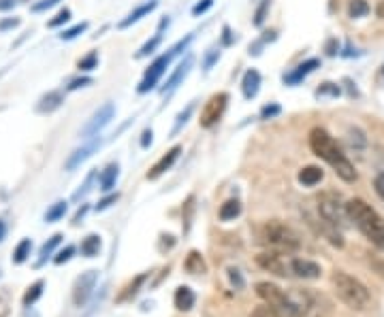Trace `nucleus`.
<instances>
[{
	"instance_id": "nucleus-1",
	"label": "nucleus",
	"mask_w": 384,
	"mask_h": 317,
	"mask_svg": "<svg viewBox=\"0 0 384 317\" xmlns=\"http://www.w3.org/2000/svg\"><path fill=\"white\" fill-rule=\"evenodd\" d=\"M309 149H312L314 156H318L321 160H325L335 170V174L339 179H344L346 184L357 181V170H355L353 162L346 158V154L337 145V140L325 128H312Z\"/></svg>"
},
{
	"instance_id": "nucleus-2",
	"label": "nucleus",
	"mask_w": 384,
	"mask_h": 317,
	"mask_svg": "<svg viewBox=\"0 0 384 317\" xmlns=\"http://www.w3.org/2000/svg\"><path fill=\"white\" fill-rule=\"evenodd\" d=\"M346 206H348V218H351V222H355L359 232L371 245H376L380 252H384V218L361 198H353Z\"/></svg>"
},
{
	"instance_id": "nucleus-3",
	"label": "nucleus",
	"mask_w": 384,
	"mask_h": 317,
	"mask_svg": "<svg viewBox=\"0 0 384 317\" xmlns=\"http://www.w3.org/2000/svg\"><path fill=\"white\" fill-rule=\"evenodd\" d=\"M331 284H333V290L337 294V298L346 304L351 307L353 311H365L369 300H371V294L367 290L365 284L353 275H348L344 270H335L331 275Z\"/></svg>"
},
{
	"instance_id": "nucleus-4",
	"label": "nucleus",
	"mask_w": 384,
	"mask_h": 317,
	"mask_svg": "<svg viewBox=\"0 0 384 317\" xmlns=\"http://www.w3.org/2000/svg\"><path fill=\"white\" fill-rule=\"evenodd\" d=\"M259 241L271 252H280V254H295L301 247L299 234L291 226L277 222V220L265 222L259 228Z\"/></svg>"
},
{
	"instance_id": "nucleus-5",
	"label": "nucleus",
	"mask_w": 384,
	"mask_h": 317,
	"mask_svg": "<svg viewBox=\"0 0 384 317\" xmlns=\"http://www.w3.org/2000/svg\"><path fill=\"white\" fill-rule=\"evenodd\" d=\"M256 294L263 302L275 307L277 311H282V315L286 317H299L303 313V307L299 302H295L284 290H280L275 284H269V281L256 284Z\"/></svg>"
},
{
	"instance_id": "nucleus-6",
	"label": "nucleus",
	"mask_w": 384,
	"mask_h": 317,
	"mask_svg": "<svg viewBox=\"0 0 384 317\" xmlns=\"http://www.w3.org/2000/svg\"><path fill=\"white\" fill-rule=\"evenodd\" d=\"M318 213L321 218L325 220V224L341 230V228H348V206L344 204V198L337 194V192H323L321 198H318Z\"/></svg>"
},
{
	"instance_id": "nucleus-7",
	"label": "nucleus",
	"mask_w": 384,
	"mask_h": 317,
	"mask_svg": "<svg viewBox=\"0 0 384 317\" xmlns=\"http://www.w3.org/2000/svg\"><path fill=\"white\" fill-rule=\"evenodd\" d=\"M226 104H229V94L226 92L214 94L212 98H209L205 102L203 111H201V120H199L201 128H212V126H216L222 120L224 111H226Z\"/></svg>"
},
{
	"instance_id": "nucleus-8",
	"label": "nucleus",
	"mask_w": 384,
	"mask_h": 317,
	"mask_svg": "<svg viewBox=\"0 0 384 317\" xmlns=\"http://www.w3.org/2000/svg\"><path fill=\"white\" fill-rule=\"evenodd\" d=\"M171 60H173V56H171V54H164V56L156 58V60L150 64V68L146 70V75H144V79H141V83H139V88H137V90L141 92V94H146V92L154 90V88L158 86L160 77L167 73V68H169Z\"/></svg>"
},
{
	"instance_id": "nucleus-9",
	"label": "nucleus",
	"mask_w": 384,
	"mask_h": 317,
	"mask_svg": "<svg viewBox=\"0 0 384 317\" xmlns=\"http://www.w3.org/2000/svg\"><path fill=\"white\" fill-rule=\"evenodd\" d=\"M114 115H116V107H114L112 102H105L102 107L88 120V124H86L84 130H82V136H84V138H94V136H98V132L114 120Z\"/></svg>"
},
{
	"instance_id": "nucleus-10",
	"label": "nucleus",
	"mask_w": 384,
	"mask_h": 317,
	"mask_svg": "<svg viewBox=\"0 0 384 317\" xmlns=\"http://www.w3.org/2000/svg\"><path fill=\"white\" fill-rule=\"evenodd\" d=\"M96 281H98V273L96 270H86V273H82L77 277L75 286H73V302L77 307H84L90 300V296H92V292L96 288Z\"/></svg>"
},
{
	"instance_id": "nucleus-11",
	"label": "nucleus",
	"mask_w": 384,
	"mask_h": 317,
	"mask_svg": "<svg viewBox=\"0 0 384 317\" xmlns=\"http://www.w3.org/2000/svg\"><path fill=\"white\" fill-rule=\"evenodd\" d=\"M256 264L263 268V270H267V273H273V275H277V277H286V275H291L289 270H291V264L286 266V262L282 260V254L280 252H263V254H259L256 256Z\"/></svg>"
},
{
	"instance_id": "nucleus-12",
	"label": "nucleus",
	"mask_w": 384,
	"mask_h": 317,
	"mask_svg": "<svg viewBox=\"0 0 384 317\" xmlns=\"http://www.w3.org/2000/svg\"><path fill=\"white\" fill-rule=\"evenodd\" d=\"M100 143H102V140L98 138V136H94L92 140H90V143L88 145H84V147H79V149H75L71 156H68V160H66V164H64V168L66 170H75L77 166H82L98 147H100Z\"/></svg>"
},
{
	"instance_id": "nucleus-13",
	"label": "nucleus",
	"mask_w": 384,
	"mask_h": 317,
	"mask_svg": "<svg viewBox=\"0 0 384 317\" xmlns=\"http://www.w3.org/2000/svg\"><path fill=\"white\" fill-rule=\"evenodd\" d=\"M291 273L297 275L299 279H318L323 275V268L316 262H312V260L295 258L291 262Z\"/></svg>"
},
{
	"instance_id": "nucleus-14",
	"label": "nucleus",
	"mask_w": 384,
	"mask_h": 317,
	"mask_svg": "<svg viewBox=\"0 0 384 317\" xmlns=\"http://www.w3.org/2000/svg\"><path fill=\"white\" fill-rule=\"evenodd\" d=\"M321 66V62L316 60V58H309V60H305V62H301L295 70H291L289 75H284V83L286 86H297V83H301L309 73H314Z\"/></svg>"
},
{
	"instance_id": "nucleus-15",
	"label": "nucleus",
	"mask_w": 384,
	"mask_h": 317,
	"mask_svg": "<svg viewBox=\"0 0 384 317\" xmlns=\"http://www.w3.org/2000/svg\"><path fill=\"white\" fill-rule=\"evenodd\" d=\"M180 154H182V147H180V145H176L173 149H169V152H167V154H164V156L154 164V166H152V170L148 172V179H152V181H154V179H158V177H160V174H164L173 164H176V160L180 158Z\"/></svg>"
},
{
	"instance_id": "nucleus-16",
	"label": "nucleus",
	"mask_w": 384,
	"mask_h": 317,
	"mask_svg": "<svg viewBox=\"0 0 384 317\" xmlns=\"http://www.w3.org/2000/svg\"><path fill=\"white\" fill-rule=\"evenodd\" d=\"M190 68H192V56H186V60H184L176 70H173V75L167 79V83H164V88H162L160 92L167 94V92H173V90H176V88L186 79V75L190 73Z\"/></svg>"
},
{
	"instance_id": "nucleus-17",
	"label": "nucleus",
	"mask_w": 384,
	"mask_h": 317,
	"mask_svg": "<svg viewBox=\"0 0 384 317\" xmlns=\"http://www.w3.org/2000/svg\"><path fill=\"white\" fill-rule=\"evenodd\" d=\"M259 90H261V73H259V70H254V68L246 70V75H243V79H241L243 98H248V100L256 98Z\"/></svg>"
},
{
	"instance_id": "nucleus-18",
	"label": "nucleus",
	"mask_w": 384,
	"mask_h": 317,
	"mask_svg": "<svg viewBox=\"0 0 384 317\" xmlns=\"http://www.w3.org/2000/svg\"><path fill=\"white\" fill-rule=\"evenodd\" d=\"M173 302H176V309L178 311L188 313V311H192V307L197 302V296H194V292L188 286H180L176 290V296H173Z\"/></svg>"
},
{
	"instance_id": "nucleus-19",
	"label": "nucleus",
	"mask_w": 384,
	"mask_h": 317,
	"mask_svg": "<svg viewBox=\"0 0 384 317\" xmlns=\"http://www.w3.org/2000/svg\"><path fill=\"white\" fill-rule=\"evenodd\" d=\"M325 177V170L321 166H305L301 172H299V184L305 186V188H314L316 184H321Z\"/></svg>"
},
{
	"instance_id": "nucleus-20",
	"label": "nucleus",
	"mask_w": 384,
	"mask_h": 317,
	"mask_svg": "<svg viewBox=\"0 0 384 317\" xmlns=\"http://www.w3.org/2000/svg\"><path fill=\"white\" fill-rule=\"evenodd\" d=\"M158 7V3L156 0H150V3H146V5H139L132 13H128V17H124L122 22H120V28H128V26H132V24H137L141 17H146V15H150L154 9Z\"/></svg>"
},
{
	"instance_id": "nucleus-21",
	"label": "nucleus",
	"mask_w": 384,
	"mask_h": 317,
	"mask_svg": "<svg viewBox=\"0 0 384 317\" xmlns=\"http://www.w3.org/2000/svg\"><path fill=\"white\" fill-rule=\"evenodd\" d=\"M118 177H120V166H118V164H109L107 168H105V170L100 172V179H98L100 190H102V192L114 190V188H116Z\"/></svg>"
},
{
	"instance_id": "nucleus-22",
	"label": "nucleus",
	"mask_w": 384,
	"mask_h": 317,
	"mask_svg": "<svg viewBox=\"0 0 384 317\" xmlns=\"http://www.w3.org/2000/svg\"><path fill=\"white\" fill-rule=\"evenodd\" d=\"M100 247H102V241L98 234H88L84 241H82V256L86 258H96L100 254Z\"/></svg>"
},
{
	"instance_id": "nucleus-23",
	"label": "nucleus",
	"mask_w": 384,
	"mask_h": 317,
	"mask_svg": "<svg viewBox=\"0 0 384 317\" xmlns=\"http://www.w3.org/2000/svg\"><path fill=\"white\" fill-rule=\"evenodd\" d=\"M60 241H62V234H54L47 243H43V245H41V250H39V260H37V264H34V266L41 268V266L52 258V254H54V250L60 245Z\"/></svg>"
},
{
	"instance_id": "nucleus-24",
	"label": "nucleus",
	"mask_w": 384,
	"mask_h": 317,
	"mask_svg": "<svg viewBox=\"0 0 384 317\" xmlns=\"http://www.w3.org/2000/svg\"><path fill=\"white\" fill-rule=\"evenodd\" d=\"M220 220L222 222H233V220H237L239 216H241V202L237 200V198H231V200H226L222 206H220Z\"/></svg>"
},
{
	"instance_id": "nucleus-25",
	"label": "nucleus",
	"mask_w": 384,
	"mask_h": 317,
	"mask_svg": "<svg viewBox=\"0 0 384 317\" xmlns=\"http://www.w3.org/2000/svg\"><path fill=\"white\" fill-rule=\"evenodd\" d=\"M60 104H62V94L60 92H49V94H45L41 98L37 111L39 113H52V111H56L60 107Z\"/></svg>"
},
{
	"instance_id": "nucleus-26",
	"label": "nucleus",
	"mask_w": 384,
	"mask_h": 317,
	"mask_svg": "<svg viewBox=\"0 0 384 317\" xmlns=\"http://www.w3.org/2000/svg\"><path fill=\"white\" fill-rule=\"evenodd\" d=\"M184 266H186V270L190 275H203V273H207V264H205V260H203V256L199 252H190L188 258H186V262H184Z\"/></svg>"
},
{
	"instance_id": "nucleus-27",
	"label": "nucleus",
	"mask_w": 384,
	"mask_h": 317,
	"mask_svg": "<svg viewBox=\"0 0 384 317\" xmlns=\"http://www.w3.org/2000/svg\"><path fill=\"white\" fill-rule=\"evenodd\" d=\"M43 288H45V281H34V284L26 290L24 298H22L24 307H32L34 302H37L43 296Z\"/></svg>"
},
{
	"instance_id": "nucleus-28",
	"label": "nucleus",
	"mask_w": 384,
	"mask_h": 317,
	"mask_svg": "<svg viewBox=\"0 0 384 317\" xmlns=\"http://www.w3.org/2000/svg\"><path fill=\"white\" fill-rule=\"evenodd\" d=\"M66 211H68V204H66V200H58V202H54V204L47 209V213H45V222H47V224L60 222V220L66 216Z\"/></svg>"
},
{
	"instance_id": "nucleus-29",
	"label": "nucleus",
	"mask_w": 384,
	"mask_h": 317,
	"mask_svg": "<svg viewBox=\"0 0 384 317\" xmlns=\"http://www.w3.org/2000/svg\"><path fill=\"white\" fill-rule=\"evenodd\" d=\"M30 252H32V241L30 238H22L17 243V247L13 252V262L15 264H24L28 258H30Z\"/></svg>"
},
{
	"instance_id": "nucleus-30",
	"label": "nucleus",
	"mask_w": 384,
	"mask_h": 317,
	"mask_svg": "<svg viewBox=\"0 0 384 317\" xmlns=\"http://www.w3.org/2000/svg\"><path fill=\"white\" fill-rule=\"evenodd\" d=\"M146 279H148V275L144 273V275H139V277H135V281H132V284H128L126 288H124V292L120 294V302H124V300H128V298H132L137 292H139V288H141L144 284H146Z\"/></svg>"
},
{
	"instance_id": "nucleus-31",
	"label": "nucleus",
	"mask_w": 384,
	"mask_h": 317,
	"mask_svg": "<svg viewBox=\"0 0 384 317\" xmlns=\"http://www.w3.org/2000/svg\"><path fill=\"white\" fill-rule=\"evenodd\" d=\"M369 13V5L365 0H351V5H348V15L353 19H359V17H365Z\"/></svg>"
},
{
	"instance_id": "nucleus-32",
	"label": "nucleus",
	"mask_w": 384,
	"mask_h": 317,
	"mask_svg": "<svg viewBox=\"0 0 384 317\" xmlns=\"http://www.w3.org/2000/svg\"><path fill=\"white\" fill-rule=\"evenodd\" d=\"M86 30H88V22L75 24L73 28L62 30V32H60V39H62V41H73V39H77V37H79V34H84Z\"/></svg>"
},
{
	"instance_id": "nucleus-33",
	"label": "nucleus",
	"mask_w": 384,
	"mask_h": 317,
	"mask_svg": "<svg viewBox=\"0 0 384 317\" xmlns=\"http://www.w3.org/2000/svg\"><path fill=\"white\" fill-rule=\"evenodd\" d=\"M341 94V90H339V86L337 83H331V81H325V83H321V88L316 90V98H337Z\"/></svg>"
},
{
	"instance_id": "nucleus-34",
	"label": "nucleus",
	"mask_w": 384,
	"mask_h": 317,
	"mask_svg": "<svg viewBox=\"0 0 384 317\" xmlns=\"http://www.w3.org/2000/svg\"><path fill=\"white\" fill-rule=\"evenodd\" d=\"M252 317H284V315H282V311H277L275 307L265 302V304H261L252 311Z\"/></svg>"
},
{
	"instance_id": "nucleus-35",
	"label": "nucleus",
	"mask_w": 384,
	"mask_h": 317,
	"mask_svg": "<svg viewBox=\"0 0 384 317\" xmlns=\"http://www.w3.org/2000/svg\"><path fill=\"white\" fill-rule=\"evenodd\" d=\"M160 41H162V34L158 32V34H154V39L152 41H148L141 49L137 51V58H146V56H150L152 51H156V47L160 45Z\"/></svg>"
},
{
	"instance_id": "nucleus-36",
	"label": "nucleus",
	"mask_w": 384,
	"mask_h": 317,
	"mask_svg": "<svg viewBox=\"0 0 384 317\" xmlns=\"http://www.w3.org/2000/svg\"><path fill=\"white\" fill-rule=\"evenodd\" d=\"M280 113H282V107H280V104L269 102V104H265V107L261 109V120H273V117H277Z\"/></svg>"
},
{
	"instance_id": "nucleus-37",
	"label": "nucleus",
	"mask_w": 384,
	"mask_h": 317,
	"mask_svg": "<svg viewBox=\"0 0 384 317\" xmlns=\"http://www.w3.org/2000/svg\"><path fill=\"white\" fill-rule=\"evenodd\" d=\"M192 111H194V104H188V107L178 115V120H176V126H173V134H178L180 130H182V126L188 122V117L192 115Z\"/></svg>"
},
{
	"instance_id": "nucleus-38",
	"label": "nucleus",
	"mask_w": 384,
	"mask_h": 317,
	"mask_svg": "<svg viewBox=\"0 0 384 317\" xmlns=\"http://www.w3.org/2000/svg\"><path fill=\"white\" fill-rule=\"evenodd\" d=\"M229 281H231V286L235 290H243V288H246V279L241 277V273L237 268H229Z\"/></svg>"
},
{
	"instance_id": "nucleus-39",
	"label": "nucleus",
	"mask_w": 384,
	"mask_h": 317,
	"mask_svg": "<svg viewBox=\"0 0 384 317\" xmlns=\"http://www.w3.org/2000/svg\"><path fill=\"white\" fill-rule=\"evenodd\" d=\"M75 256V247H73V245H66V247L64 250H60L58 252V256L54 258V264H64V262H68V260H71Z\"/></svg>"
},
{
	"instance_id": "nucleus-40",
	"label": "nucleus",
	"mask_w": 384,
	"mask_h": 317,
	"mask_svg": "<svg viewBox=\"0 0 384 317\" xmlns=\"http://www.w3.org/2000/svg\"><path fill=\"white\" fill-rule=\"evenodd\" d=\"M94 179H96V172H90V174H88V179H86V184H84V186H82V188H79V190L73 194V200H82V198H84V196H86L90 190H92V184H94Z\"/></svg>"
},
{
	"instance_id": "nucleus-41",
	"label": "nucleus",
	"mask_w": 384,
	"mask_h": 317,
	"mask_svg": "<svg viewBox=\"0 0 384 317\" xmlns=\"http://www.w3.org/2000/svg\"><path fill=\"white\" fill-rule=\"evenodd\" d=\"M96 64H98V56H96L94 51H90L86 58H82V60H79V64H77V66H79V70H94V68H96Z\"/></svg>"
},
{
	"instance_id": "nucleus-42",
	"label": "nucleus",
	"mask_w": 384,
	"mask_h": 317,
	"mask_svg": "<svg viewBox=\"0 0 384 317\" xmlns=\"http://www.w3.org/2000/svg\"><path fill=\"white\" fill-rule=\"evenodd\" d=\"M269 0H263V3L259 5V9H256V15H254V26H263L265 24V19H267V11H269Z\"/></svg>"
},
{
	"instance_id": "nucleus-43",
	"label": "nucleus",
	"mask_w": 384,
	"mask_h": 317,
	"mask_svg": "<svg viewBox=\"0 0 384 317\" xmlns=\"http://www.w3.org/2000/svg\"><path fill=\"white\" fill-rule=\"evenodd\" d=\"M212 7H214V0H199V3L192 7V15H194V17H199V15L207 13Z\"/></svg>"
},
{
	"instance_id": "nucleus-44",
	"label": "nucleus",
	"mask_w": 384,
	"mask_h": 317,
	"mask_svg": "<svg viewBox=\"0 0 384 317\" xmlns=\"http://www.w3.org/2000/svg\"><path fill=\"white\" fill-rule=\"evenodd\" d=\"M68 19H71V9H62V11H58V15L49 22V28H58V26L66 24Z\"/></svg>"
},
{
	"instance_id": "nucleus-45",
	"label": "nucleus",
	"mask_w": 384,
	"mask_h": 317,
	"mask_svg": "<svg viewBox=\"0 0 384 317\" xmlns=\"http://www.w3.org/2000/svg\"><path fill=\"white\" fill-rule=\"evenodd\" d=\"M118 198H120V194L116 192V194H109V196H105L102 200H98V204H96V211H105V209H109L112 204H116L118 202Z\"/></svg>"
},
{
	"instance_id": "nucleus-46",
	"label": "nucleus",
	"mask_w": 384,
	"mask_h": 317,
	"mask_svg": "<svg viewBox=\"0 0 384 317\" xmlns=\"http://www.w3.org/2000/svg\"><path fill=\"white\" fill-rule=\"evenodd\" d=\"M58 3H60V0H39V3L32 5V11H34V13H41V11H47V9L56 7Z\"/></svg>"
},
{
	"instance_id": "nucleus-47",
	"label": "nucleus",
	"mask_w": 384,
	"mask_h": 317,
	"mask_svg": "<svg viewBox=\"0 0 384 317\" xmlns=\"http://www.w3.org/2000/svg\"><path fill=\"white\" fill-rule=\"evenodd\" d=\"M192 39H194L192 34H188V37H186V39H182V41H180V43L176 45V47H171V51H169V54H171L173 58H176V56H180V54H182V51H184V49H186V47H188V45L192 43Z\"/></svg>"
},
{
	"instance_id": "nucleus-48",
	"label": "nucleus",
	"mask_w": 384,
	"mask_h": 317,
	"mask_svg": "<svg viewBox=\"0 0 384 317\" xmlns=\"http://www.w3.org/2000/svg\"><path fill=\"white\" fill-rule=\"evenodd\" d=\"M92 83V77H79V79H73L71 83H68V92H75V90H79V88H86V86H90Z\"/></svg>"
},
{
	"instance_id": "nucleus-49",
	"label": "nucleus",
	"mask_w": 384,
	"mask_h": 317,
	"mask_svg": "<svg viewBox=\"0 0 384 317\" xmlns=\"http://www.w3.org/2000/svg\"><path fill=\"white\" fill-rule=\"evenodd\" d=\"M192 202H194V198L190 196V198L186 200V204H184V209H186V216H184V222H186V226H184V230H186V232L190 230V218H192Z\"/></svg>"
},
{
	"instance_id": "nucleus-50",
	"label": "nucleus",
	"mask_w": 384,
	"mask_h": 317,
	"mask_svg": "<svg viewBox=\"0 0 384 317\" xmlns=\"http://www.w3.org/2000/svg\"><path fill=\"white\" fill-rule=\"evenodd\" d=\"M374 188H376V194L384 200V172H380L376 181H374Z\"/></svg>"
},
{
	"instance_id": "nucleus-51",
	"label": "nucleus",
	"mask_w": 384,
	"mask_h": 317,
	"mask_svg": "<svg viewBox=\"0 0 384 317\" xmlns=\"http://www.w3.org/2000/svg\"><path fill=\"white\" fill-rule=\"evenodd\" d=\"M152 136H154V134H152V130H150V128H148V130H144V136H141V147H144V149H148V147L152 145Z\"/></svg>"
},
{
	"instance_id": "nucleus-52",
	"label": "nucleus",
	"mask_w": 384,
	"mask_h": 317,
	"mask_svg": "<svg viewBox=\"0 0 384 317\" xmlns=\"http://www.w3.org/2000/svg\"><path fill=\"white\" fill-rule=\"evenodd\" d=\"M88 209H90L88 204H82V206H79V211H77V213H75V218H73V224H79V222L84 220V216L88 213Z\"/></svg>"
},
{
	"instance_id": "nucleus-53",
	"label": "nucleus",
	"mask_w": 384,
	"mask_h": 317,
	"mask_svg": "<svg viewBox=\"0 0 384 317\" xmlns=\"http://www.w3.org/2000/svg\"><path fill=\"white\" fill-rule=\"evenodd\" d=\"M218 56H220V54L212 49V54H209V56H207V60H205V70H209V68H212V64H214V62L218 60Z\"/></svg>"
},
{
	"instance_id": "nucleus-54",
	"label": "nucleus",
	"mask_w": 384,
	"mask_h": 317,
	"mask_svg": "<svg viewBox=\"0 0 384 317\" xmlns=\"http://www.w3.org/2000/svg\"><path fill=\"white\" fill-rule=\"evenodd\" d=\"M15 3H17V0H0V11H9V9H13Z\"/></svg>"
},
{
	"instance_id": "nucleus-55",
	"label": "nucleus",
	"mask_w": 384,
	"mask_h": 317,
	"mask_svg": "<svg viewBox=\"0 0 384 317\" xmlns=\"http://www.w3.org/2000/svg\"><path fill=\"white\" fill-rule=\"evenodd\" d=\"M20 24V19H5L0 22V30H9V28H15Z\"/></svg>"
},
{
	"instance_id": "nucleus-56",
	"label": "nucleus",
	"mask_w": 384,
	"mask_h": 317,
	"mask_svg": "<svg viewBox=\"0 0 384 317\" xmlns=\"http://www.w3.org/2000/svg\"><path fill=\"white\" fill-rule=\"evenodd\" d=\"M9 315V302L5 298H0V317H7Z\"/></svg>"
},
{
	"instance_id": "nucleus-57",
	"label": "nucleus",
	"mask_w": 384,
	"mask_h": 317,
	"mask_svg": "<svg viewBox=\"0 0 384 317\" xmlns=\"http://www.w3.org/2000/svg\"><path fill=\"white\" fill-rule=\"evenodd\" d=\"M222 43H224V45H231V43H233V37H231V28H229V26H224V37H222Z\"/></svg>"
},
{
	"instance_id": "nucleus-58",
	"label": "nucleus",
	"mask_w": 384,
	"mask_h": 317,
	"mask_svg": "<svg viewBox=\"0 0 384 317\" xmlns=\"http://www.w3.org/2000/svg\"><path fill=\"white\" fill-rule=\"evenodd\" d=\"M374 268H376V273L384 279V260H376V262H374Z\"/></svg>"
},
{
	"instance_id": "nucleus-59",
	"label": "nucleus",
	"mask_w": 384,
	"mask_h": 317,
	"mask_svg": "<svg viewBox=\"0 0 384 317\" xmlns=\"http://www.w3.org/2000/svg\"><path fill=\"white\" fill-rule=\"evenodd\" d=\"M5 236H7V224L0 220V241H3Z\"/></svg>"
}]
</instances>
